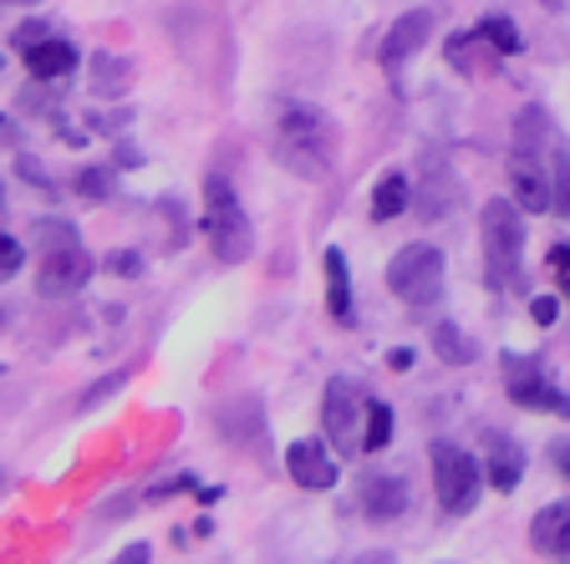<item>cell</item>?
<instances>
[{"label":"cell","mask_w":570,"mask_h":564,"mask_svg":"<svg viewBox=\"0 0 570 564\" xmlns=\"http://www.w3.org/2000/svg\"><path fill=\"white\" fill-rule=\"evenodd\" d=\"M550 148H556L550 112L546 107H520L514 138H510V194L520 199V209H530V214H556Z\"/></svg>","instance_id":"6da1fadb"},{"label":"cell","mask_w":570,"mask_h":564,"mask_svg":"<svg viewBox=\"0 0 570 564\" xmlns=\"http://www.w3.org/2000/svg\"><path fill=\"white\" fill-rule=\"evenodd\" d=\"M275 164H281L285 174L306 178V184H316V178L332 174L336 168L332 118L311 102H285L281 112H275Z\"/></svg>","instance_id":"7a4b0ae2"},{"label":"cell","mask_w":570,"mask_h":564,"mask_svg":"<svg viewBox=\"0 0 570 564\" xmlns=\"http://www.w3.org/2000/svg\"><path fill=\"white\" fill-rule=\"evenodd\" d=\"M87 280H92V255L82 245V229L67 219L36 224V290L47 300H67L87 290Z\"/></svg>","instance_id":"3957f363"},{"label":"cell","mask_w":570,"mask_h":564,"mask_svg":"<svg viewBox=\"0 0 570 564\" xmlns=\"http://www.w3.org/2000/svg\"><path fill=\"white\" fill-rule=\"evenodd\" d=\"M484 280L494 290H524V209L520 199H489L479 214Z\"/></svg>","instance_id":"277c9868"},{"label":"cell","mask_w":570,"mask_h":564,"mask_svg":"<svg viewBox=\"0 0 570 564\" xmlns=\"http://www.w3.org/2000/svg\"><path fill=\"white\" fill-rule=\"evenodd\" d=\"M204 239H209L214 259L219 265H239L255 249V229H249V214L239 204L235 184L225 174L204 178Z\"/></svg>","instance_id":"5b68a950"},{"label":"cell","mask_w":570,"mask_h":564,"mask_svg":"<svg viewBox=\"0 0 570 564\" xmlns=\"http://www.w3.org/2000/svg\"><path fill=\"white\" fill-rule=\"evenodd\" d=\"M387 285L407 310H433L443 295V249L433 245H403L387 265Z\"/></svg>","instance_id":"8992f818"},{"label":"cell","mask_w":570,"mask_h":564,"mask_svg":"<svg viewBox=\"0 0 570 564\" xmlns=\"http://www.w3.org/2000/svg\"><path fill=\"white\" fill-rule=\"evenodd\" d=\"M428 458H433V494H439V508L453 518L474 514L479 504V463L474 453H463L459 443L439 437V443L428 447Z\"/></svg>","instance_id":"52a82bcc"},{"label":"cell","mask_w":570,"mask_h":564,"mask_svg":"<svg viewBox=\"0 0 570 564\" xmlns=\"http://www.w3.org/2000/svg\"><path fill=\"white\" fill-rule=\"evenodd\" d=\"M499 362H504V392H510L514 407L546 412V417H570V397L556 387V382H550L546 372H540V362L514 356V352H504Z\"/></svg>","instance_id":"ba28073f"},{"label":"cell","mask_w":570,"mask_h":564,"mask_svg":"<svg viewBox=\"0 0 570 564\" xmlns=\"http://www.w3.org/2000/svg\"><path fill=\"white\" fill-rule=\"evenodd\" d=\"M362 412H367L362 387H356L352 376H332L326 392H321V423H326V437H332L336 453H362V433H356Z\"/></svg>","instance_id":"9c48e42d"},{"label":"cell","mask_w":570,"mask_h":564,"mask_svg":"<svg viewBox=\"0 0 570 564\" xmlns=\"http://www.w3.org/2000/svg\"><path fill=\"white\" fill-rule=\"evenodd\" d=\"M428 36H433V11H407L392 21V31L382 36V71H387L392 82L403 77V61H413L417 51L428 47Z\"/></svg>","instance_id":"30bf717a"},{"label":"cell","mask_w":570,"mask_h":564,"mask_svg":"<svg viewBox=\"0 0 570 564\" xmlns=\"http://www.w3.org/2000/svg\"><path fill=\"white\" fill-rule=\"evenodd\" d=\"M285 473H291L301 488H311V494H326V488H336V478H342L332 447L316 443V437H296V443L285 447Z\"/></svg>","instance_id":"8fae6325"},{"label":"cell","mask_w":570,"mask_h":564,"mask_svg":"<svg viewBox=\"0 0 570 564\" xmlns=\"http://www.w3.org/2000/svg\"><path fill=\"white\" fill-rule=\"evenodd\" d=\"M484 468H489V488L494 494H514L524 478V447L499 427H484Z\"/></svg>","instance_id":"7c38bea8"},{"label":"cell","mask_w":570,"mask_h":564,"mask_svg":"<svg viewBox=\"0 0 570 564\" xmlns=\"http://www.w3.org/2000/svg\"><path fill=\"white\" fill-rule=\"evenodd\" d=\"M356 504H362V514H367L372 524H392V518L407 514V483L392 478V473H367Z\"/></svg>","instance_id":"4fadbf2b"},{"label":"cell","mask_w":570,"mask_h":564,"mask_svg":"<svg viewBox=\"0 0 570 564\" xmlns=\"http://www.w3.org/2000/svg\"><path fill=\"white\" fill-rule=\"evenodd\" d=\"M21 57H26L31 82H61V77H71V71H77L82 51L71 47V41H61V36H47V41H36V47L21 51Z\"/></svg>","instance_id":"5bb4252c"},{"label":"cell","mask_w":570,"mask_h":564,"mask_svg":"<svg viewBox=\"0 0 570 564\" xmlns=\"http://www.w3.org/2000/svg\"><path fill=\"white\" fill-rule=\"evenodd\" d=\"M530 544H534V554H546V560H570V498H560V504L534 514Z\"/></svg>","instance_id":"9a60e30c"},{"label":"cell","mask_w":570,"mask_h":564,"mask_svg":"<svg viewBox=\"0 0 570 564\" xmlns=\"http://www.w3.org/2000/svg\"><path fill=\"white\" fill-rule=\"evenodd\" d=\"M443 57H449V67H453V71H463V77H484V71H494L499 61H504L494 47H489V36L479 31V26H474V31L449 36Z\"/></svg>","instance_id":"2e32d148"},{"label":"cell","mask_w":570,"mask_h":564,"mask_svg":"<svg viewBox=\"0 0 570 564\" xmlns=\"http://www.w3.org/2000/svg\"><path fill=\"white\" fill-rule=\"evenodd\" d=\"M321 270H326V316L336 326H352V270H346V255L336 245H326Z\"/></svg>","instance_id":"e0dca14e"},{"label":"cell","mask_w":570,"mask_h":564,"mask_svg":"<svg viewBox=\"0 0 570 564\" xmlns=\"http://www.w3.org/2000/svg\"><path fill=\"white\" fill-rule=\"evenodd\" d=\"M87 82H92L97 97H122L132 87V61L118 57V51H92L87 57Z\"/></svg>","instance_id":"ac0fdd59"},{"label":"cell","mask_w":570,"mask_h":564,"mask_svg":"<svg viewBox=\"0 0 570 564\" xmlns=\"http://www.w3.org/2000/svg\"><path fill=\"white\" fill-rule=\"evenodd\" d=\"M453 199H459V184L443 174V164H428L423 194H417V219H443V214H453V209H449Z\"/></svg>","instance_id":"d6986e66"},{"label":"cell","mask_w":570,"mask_h":564,"mask_svg":"<svg viewBox=\"0 0 570 564\" xmlns=\"http://www.w3.org/2000/svg\"><path fill=\"white\" fill-rule=\"evenodd\" d=\"M407 199H413V184H407L403 168L382 174V178H377V188H372V219H377V224L397 219V214L407 209Z\"/></svg>","instance_id":"ffe728a7"},{"label":"cell","mask_w":570,"mask_h":564,"mask_svg":"<svg viewBox=\"0 0 570 564\" xmlns=\"http://www.w3.org/2000/svg\"><path fill=\"white\" fill-rule=\"evenodd\" d=\"M433 356H439L443 366H474L479 362V346L469 342L453 320H439V326H433Z\"/></svg>","instance_id":"44dd1931"},{"label":"cell","mask_w":570,"mask_h":564,"mask_svg":"<svg viewBox=\"0 0 570 564\" xmlns=\"http://www.w3.org/2000/svg\"><path fill=\"white\" fill-rule=\"evenodd\" d=\"M550 184H556V214L570 219V142L556 132V148H550Z\"/></svg>","instance_id":"7402d4cb"},{"label":"cell","mask_w":570,"mask_h":564,"mask_svg":"<svg viewBox=\"0 0 570 564\" xmlns=\"http://www.w3.org/2000/svg\"><path fill=\"white\" fill-rule=\"evenodd\" d=\"M392 443V407L372 397L367 402V433H362V453H382Z\"/></svg>","instance_id":"603a6c76"},{"label":"cell","mask_w":570,"mask_h":564,"mask_svg":"<svg viewBox=\"0 0 570 564\" xmlns=\"http://www.w3.org/2000/svg\"><path fill=\"white\" fill-rule=\"evenodd\" d=\"M479 31L489 36V47H494L499 57H514V51L524 47L520 31H514V21H504V16H484V21H479Z\"/></svg>","instance_id":"cb8c5ba5"},{"label":"cell","mask_w":570,"mask_h":564,"mask_svg":"<svg viewBox=\"0 0 570 564\" xmlns=\"http://www.w3.org/2000/svg\"><path fill=\"white\" fill-rule=\"evenodd\" d=\"M77 194H87V199H107V194H112V168H102V164L82 168V174H77Z\"/></svg>","instance_id":"d4e9b609"},{"label":"cell","mask_w":570,"mask_h":564,"mask_svg":"<svg viewBox=\"0 0 570 564\" xmlns=\"http://www.w3.org/2000/svg\"><path fill=\"white\" fill-rule=\"evenodd\" d=\"M47 36H51L47 21H21V26L11 31V47H16V51H31L36 41H47Z\"/></svg>","instance_id":"484cf974"},{"label":"cell","mask_w":570,"mask_h":564,"mask_svg":"<svg viewBox=\"0 0 570 564\" xmlns=\"http://www.w3.org/2000/svg\"><path fill=\"white\" fill-rule=\"evenodd\" d=\"M107 275H138L142 270V255H132V249H112V255L102 259Z\"/></svg>","instance_id":"4316f807"},{"label":"cell","mask_w":570,"mask_h":564,"mask_svg":"<svg viewBox=\"0 0 570 564\" xmlns=\"http://www.w3.org/2000/svg\"><path fill=\"white\" fill-rule=\"evenodd\" d=\"M16 270H21V245L6 235L0 239V280H16Z\"/></svg>","instance_id":"83f0119b"},{"label":"cell","mask_w":570,"mask_h":564,"mask_svg":"<svg viewBox=\"0 0 570 564\" xmlns=\"http://www.w3.org/2000/svg\"><path fill=\"white\" fill-rule=\"evenodd\" d=\"M184 488H199V483H194V478H168V483H154V488H148V504H164V498L184 494Z\"/></svg>","instance_id":"f1b7e54d"},{"label":"cell","mask_w":570,"mask_h":564,"mask_svg":"<svg viewBox=\"0 0 570 564\" xmlns=\"http://www.w3.org/2000/svg\"><path fill=\"white\" fill-rule=\"evenodd\" d=\"M550 275L560 280V290L570 285V245H550Z\"/></svg>","instance_id":"f546056e"},{"label":"cell","mask_w":570,"mask_h":564,"mask_svg":"<svg viewBox=\"0 0 570 564\" xmlns=\"http://www.w3.org/2000/svg\"><path fill=\"white\" fill-rule=\"evenodd\" d=\"M122 382H128V372H112V376H107V382H97V387H92V392H87V397H82V412H87V407H97V402H102L107 392H118Z\"/></svg>","instance_id":"4dcf8cb0"},{"label":"cell","mask_w":570,"mask_h":564,"mask_svg":"<svg viewBox=\"0 0 570 564\" xmlns=\"http://www.w3.org/2000/svg\"><path fill=\"white\" fill-rule=\"evenodd\" d=\"M530 316L540 320V326H556V316H560L556 295H534V300H530Z\"/></svg>","instance_id":"1f68e13d"},{"label":"cell","mask_w":570,"mask_h":564,"mask_svg":"<svg viewBox=\"0 0 570 564\" xmlns=\"http://www.w3.org/2000/svg\"><path fill=\"white\" fill-rule=\"evenodd\" d=\"M387 366H392V372H413V346H392Z\"/></svg>","instance_id":"d6a6232c"},{"label":"cell","mask_w":570,"mask_h":564,"mask_svg":"<svg viewBox=\"0 0 570 564\" xmlns=\"http://www.w3.org/2000/svg\"><path fill=\"white\" fill-rule=\"evenodd\" d=\"M550 458H556L560 478H570V443H556V447H550Z\"/></svg>","instance_id":"836d02e7"},{"label":"cell","mask_w":570,"mask_h":564,"mask_svg":"<svg viewBox=\"0 0 570 564\" xmlns=\"http://www.w3.org/2000/svg\"><path fill=\"white\" fill-rule=\"evenodd\" d=\"M21 178H26V184H36L41 194H51V178H47V174H36V164H26V158H21Z\"/></svg>","instance_id":"e575fe53"},{"label":"cell","mask_w":570,"mask_h":564,"mask_svg":"<svg viewBox=\"0 0 570 564\" xmlns=\"http://www.w3.org/2000/svg\"><path fill=\"white\" fill-rule=\"evenodd\" d=\"M118 560H128V564H142V560H154V550H148V544H128V550H122Z\"/></svg>","instance_id":"d590c367"},{"label":"cell","mask_w":570,"mask_h":564,"mask_svg":"<svg viewBox=\"0 0 570 564\" xmlns=\"http://www.w3.org/2000/svg\"><path fill=\"white\" fill-rule=\"evenodd\" d=\"M540 6H546V11H566V0H540Z\"/></svg>","instance_id":"8d00e7d4"},{"label":"cell","mask_w":570,"mask_h":564,"mask_svg":"<svg viewBox=\"0 0 570 564\" xmlns=\"http://www.w3.org/2000/svg\"><path fill=\"white\" fill-rule=\"evenodd\" d=\"M6 6H41V0H6Z\"/></svg>","instance_id":"74e56055"}]
</instances>
